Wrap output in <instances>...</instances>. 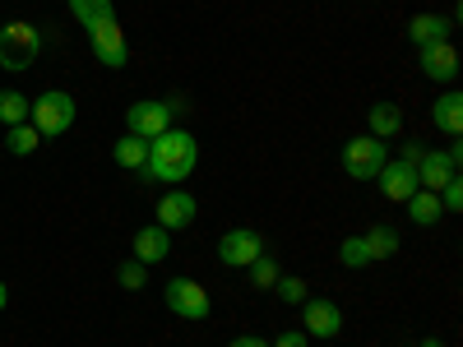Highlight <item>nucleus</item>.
I'll use <instances>...</instances> for the list:
<instances>
[{
	"label": "nucleus",
	"instance_id": "1",
	"mask_svg": "<svg viewBox=\"0 0 463 347\" xmlns=\"http://www.w3.org/2000/svg\"><path fill=\"white\" fill-rule=\"evenodd\" d=\"M200 163V144L190 130H163L158 139H148V163H144V181H163V185H181Z\"/></svg>",
	"mask_w": 463,
	"mask_h": 347
},
{
	"label": "nucleus",
	"instance_id": "2",
	"mask_svg": "<svg viewBox=\"0 0 463 347\" xmlns=\"http://www.w3.org/2000/svg\"><path fill=\"white\" fill-rule=\"evenodd\" d=\"M37 56H43V33H37L28 19H14V23H0V70H28Z\"/></svg>",
	"mask_w": 463,
	"mask_h": 347
},
{
	"label": "nucleus",
	"instance_id": "3",
	"mask_svg": "<svg viewBox=\"0 0 463 347\" xmlns=\"http://www.w3.org/2000/svg\"><path fill=\"white\" fill-rule=\"evenodd\" d=\"M28 126L43 135V139L65 135V130L74 126V98L61 93V89H47L43 98H33V107H28Z\"/></svg>",
	"mask_w": 463,
	"mask_h": 347
},
{
	"label": "nucleus",
	"instance_id": "4",
	"mask_svg": "<svg viewBox=\"0 0 463 347\" xmlns=\"http://www.w3.org/2000/svg\"><path fill=\"white\" fill-rule=\"evenodd\" d=\"M163 301L176 320H190V324H204L213 315V301H209V287H200L195 278H172L163 287Z\"/></svg>",
	"mask_w": 463,
	"mask_h": 347
},
{
	"label": "nucleus",
	"instance_id": "5",
	"mask_svg": "<svg viewBox=\"0 0 463 347\" xmlns=\"http://www.w3.org/2000/svg\"><path fill=\"white\" fill-rule=\"evenodd\" d=\"M384 163H390V148H384V139H375V135H357L343 148V172L353 181H375V172Z\"/></svg>",
	"mask_w": 463,
	"mask_h": 347
},
{
	"label": "nucleus",
	"instance_id": "6",
	"mask_svg": "<svg viewBox=\"0 0 463 347\" xmlns=\"http://www.w3.org/2000/svg\"><path fill=\"white\" fill-rule=\"evenodd\" d=\"M126 130L139 135V139H158L163 130H172V107H167V98L130 102V107H126Z\"/></svg>",
	"mask_w": 463,
	"mask_h": 347
},
{
	"label": "nucleus",
	"instance_id": "7",
	"mask_svg": "<svg viewBox=\"0 0 463 347\" xmlns=\"http://www.w3.org/2000/svg\"><path fill=\"white\" fill-rule=\"evenodd\" d=\"M260 255H264V237H260V231H250V227H232V231H222V237H218V259L227 268H250Z\"/></svg>",
	"mask_w": 463,
	"mask_h": 347
},
{
	"label": "nucleus",
	"instance_id": "8",
	"mask_svg": "<svg viewBox=\"0 0 463 347\" xmlns=\"http://www.w3.org/2000/svg\"><path fill=\"white\" fill-rule=\"evenodd\" d=\"M458 158H463V148H458V144L421 153V158H417V185H421V190H440L445 181L458 176Z\"/></svg>",
	"mask_w": 463,
	"mask_h": 347
},
{
	"label": "nucleus",
	"instance_id": "9",
	"mask_svg": "<svg viewBox=\"0 0 463 347\" xmlns=\"http://www.w3.org/2000/svg\"><path fill=\"white\" fill-rule=\"evenodd\" d=\"M89 47H93V56H98L107 70H121V65L130 61V52H126V33H121V23H116V19H102V23L89 28Z\"/></svg>",
	"mask_w": 463,
	"mask_h": 347
},
{
	"label": "nucleus",
	"instance_id": "10",
	"mask_svg": "<svg viewBox=\"0 0 463 347\" xmlns=\"http://www.w3.org/2000/svg\"><path fill=\"white\" fill-rule=\"evenodd\" d=\"M301 333L306 338H338L343 333V311L334 301H325V296H306L301 301Z\"/></svg>",
	"mask_w": 463,
	"mask_h": 347
},
{
	"label": "nucleus",
	"instance_id": "11",
	"mask_svg": "<svg viewBox=\"0 0 463 347\" xmlns=\"http://www.w3.org/2000/svg\"><path fill=\"white\" fill-rule=\"evenodd\" d=\"M375 185H380V195L390 200V204H408L417 190H421V185H417V167L403 163V158H399V163H384V167L375 172Z\"/></svg>",
	"mask_w": 463,
	"mask_h": 347
},
{
	"label": "nucleus",
	"instance_id": "12",
	"mask_svg": "<svg viewBox=\"0 0 463 347\" xmlns=\"http://www.w3.org/2000/svg\"><path fill=\"white\" fill-rule=\"evenodd\" d=\"M195 218H200V204H195V195H185V190H167L158 200V227L163 231H185Z\"/></svg>",
	"mask_w": 463,
	"mask_h": 347
},
{
	"label": "nucleus",
	"instance_id": "13",
	"mask_svg": "<svg viewBox=\"0 0 463 347\" xmlns=\"http://www.w3.org/2000/svg\"><path fill=\"white\" fill-rule=\"evenodd\" d=\"M417 52H421V74H427L431 84H454V74H458L454 42H431V47H417Z\"/></svg>",
	"mask_w": 463,
	"mask_h": 347
},
{
	"label": "nucleus",
	"instance_id": "14",
	"mask_svg": "<svg viewBox=\"0 0 463 347\" xmlns=\"http://www.w3.org/2000/svg\"><path fill=\"white\" fill-rule=\"evenodd\" d=\"M167 255H172V231H163L158 222L135 231V259L139 264H163Z\"/></svg>",
	"mask_w": 463,
	"mask_h": 347
},
{
	"label": "nucleus",
	"instance_id": "15",
	"mask_svg": "<svg viewBox=\"0 0 463 347\" xmlns=\"http://www.w3.org/2000/svg\"><path fill=\"white\" fill-rule=\"evenodd\" d=\"M431 121H436V130L440 135H449V139H458L463 135V93H440L436 102H431Z\"/></svg>",
	"mask_w": 463,
	"mask_h": 347
},
{
	"label": "nucleus",
	"instance_id": "16",
	"mask_svg": "<svg viewBox=\"0 0 463 347\" xmlns=\"http://www.w3.org/2000/svg\"><path fill=\"white\" fill-rule=\"evenodd\" d=\"M408 37L417 47H431V42H449V19L445 14H431V10H421L408 19Z\"/></svg>",
	"mask_w": 463,
	"mask_h": 347
},
{
	"label": "nucleus",
	"instance_id": "17",
	"mask_svg": "<svg viewBox=\"0 0 463 347\" xmlns=\"http://www.w3.org/2000/svg\"><path fill=\"white\" fill-rule=\"evenodd\" d=\"M366 126H371L375 139H394V135L403 130V107H399V102H375V107L366 111Z\"/></svg>",
	"mask_w": 463,
	"mask_h": 347
},
{
	"label": "nucleus",
	"instance_id": "18",
	"mask_svg": "<svg viewBox=\"0 0 463 347\" xmlns=\"http://www.w3.org/2000/svg\"><path fill=\"white\" fill-rule=\"evenodd\" d=\"M111 158H116V167H126V172H144V163H148V139H139V135L116 139Z\"/></svg>",
	"mask_w": 463,
	"mask_h": 347
},
{
	"label": "nucleus",
	"instance_id": "19",
	"mask_svg": "<svg viewBox=\"0 0 463 347\" xmlns=\"http://www.w3.org/2000/svg\"><path fill=\"white\" fill-rule=\"evenodd\" d=\"M403 209H408V218H412L417 227H431V222H440V218H445V209H440V195H436V190H417V195H412Z\"/></svg>",
	"mask_w": 463,
	"mask_h": 347
},
{
	"label": "nucleus",
	"instance_id": "20",
	"mask_svg": "<svg viewBox=\"0 0 463 347\" xmlns=\"http://www.w3.org/2000/svg\"><path fill=\"white\" fill-rule=\"evenodd\" d=\"M362 241H366L371 264H380V259H394V255H399V231H394V227H384V222H380V227H371Z\"/></svg>",
	"mask_w": 463,
	"mask_h": 347
},
{
	"label": "nucleus",
	"instance_id": "21",
	"mask_svg": "<svg viewBox=\"0 0 463 347\" xmlns=\"http://www.w3.org/2000/svg\"><path fill=\"white\" fill-rule=\"evenodd\" d=\"M65 5H70V14L80 19L84 28H93V23H102V19H116L111 0H65Z\"/></svg>",
	"mask_w": 463,
	"mask_h": 347
},
{
	"label": "nucleus",
	"instance_id": "22",
	"mask_svg": "<svg viewBox=\"0 0 463 347\" xmlns=\"http://www.w3.org/2000/svg\"><path fill=\"white\" fill-rule=\"evenodd\" d=\"M28 98L19 89H0V126H24L28 121Z\"/></svg>",
	"mask_w": 463,
	"mask_h": 347
},
{
	"label": "nucleus",
	"instance_id": "23",
	"mask_svg": "<svg viewBox=\"0 0 463 347\" xmlns=\"http://www.w3.org/2000/svg\"><path fill=\"white\" fill-rule=\"evenodd\" d=\"M37 144H43V135H37L28 121H24V126H5V148L14 153V158H28V153H37Z\"/></svg>",
	"mask_w": 463,
	"mask_h": 347
},
{
	"label": "nucleus",
	"instance_id": "24",
	"mask_svg": "<svg viewBox=\"0 0 463 347\" xmlns=\"http://www.w3.org/2000/svg\"><path fill=\"white\" fill-rule=\"evenodd\" d=\"M274 296H279L283 305H301L306 296H311V283H306V278H297V274H279V283H274Z\"/></svg>",
	"mask_w": 463,
	"mask_h": 347
},
{
	"label": "nucleus",
	"instance_id": "25",
	"mask_svg": "<svg viewBox=\"0 0 463 347\" xmlns=\"http://www.w3.org/2000/svg\"><path fill=\"white\" fill-rule=\"evenodd\" d=\"M279 259H269V255H260L255 264H250V287H260V292H274V283H279Z\"/></svg>",
	"mask_w": 463,
	"mask_h": 347
},
{
	"label": "nucleus",
	"instance_id": "26",
	"mask_svg": "<svg viewBox=\"0 0 463 347\" xmlns=\"http://www.w3.org/2000/svg\"><path fill=\"white\" fill-rule=\"evenodd\" d=\"M338 264H343V268H366V264H371L366 241H362V237H343V246H338Z\"/></svg>",
	"mask_w": 463,
	"mask_h": 347
},
{
	"label": "nucleus",
	"instance_id": "27",
	"mask_svg": "<svg viewBox=\"0 0 463 347\" xmlns=\"http://www.w3.org/2000/svg\"><path fill=\"white\" fill-rule=\"evenodd\" d=\"M116 283H121L126 292H139V287L148 283V264H139V259H126L121 268H116Z\"/></svg>",
	"mask_w": 463,
	"mask_h": 347
},
{
	"label": "nucleus",
	"instance_id": "28",
	"mask_svg": "<svg viewBox=\"0 0 463 347\" xmlns=\"http://www.w3.org/2000/svg\"><path fill=\"white\" fill-rule=\"evenodd\" d=\"M269 347H311V338H306L301 329H292V333H279V338L269 342Z\"/></svg>",
	"mask_w": 463,
	"mask_h": 347
},
{
	"label": "nucleus",
	"instance_id": "29",
	"mask_svg": "<svg viewBox=\"0 0 463 347\" xmlns=\"http://www.w3.org/2000/svg\"><path fill=\"white\" fill-rule=\"evenodd\" d=\"M227 347H269V338H260V333H241V338H232Z\"/></svg>",
	"mask_w": 463,
	"mask_h": 347
},
{
	"label": "nucleus",
	"instance_id": "30",
	"mask_svg": "<svg viewBox=\"0 0 463 347\" xmlns=\"http://www.w3.org/2000/svg\"><path fill=\"white\" fill-rule=\"evenodd\" d=\"M421 153H427V148H417V144H408V148H403V163H412V167H417V158H421Z\"/></svg>",
	"mask_w": 463,
	"mask_h": 347
},
{
	"label": "nucleus",
	"instance_id": "31",
	"mask_svg": "<svg viewBox=\"0 0 463 347\" xmlns=\"http://www.w3.org/2000/svg\"><path fill=\"white\" fill-rule=\"evenodd\" d=\"M5 305H10V287H5V283H0V311H5Z\"/></svg>",
	"mask_w": 463,
	"mask_h": 347
},
{
	"label": "nucleus",
	"instance_id": "32",
	"mask_svg": "<svg viewBox=\"0 0 463 347\" xmlns=\"http://www.w3.org/2000/svg\"><path fill=\"white\" fill-rule=\"evenodd\" d=\"M421 347H440V338H421Z\"/></svg>",
	"mask_w": 463,
	"mask_h": 347
}]
</instances>
